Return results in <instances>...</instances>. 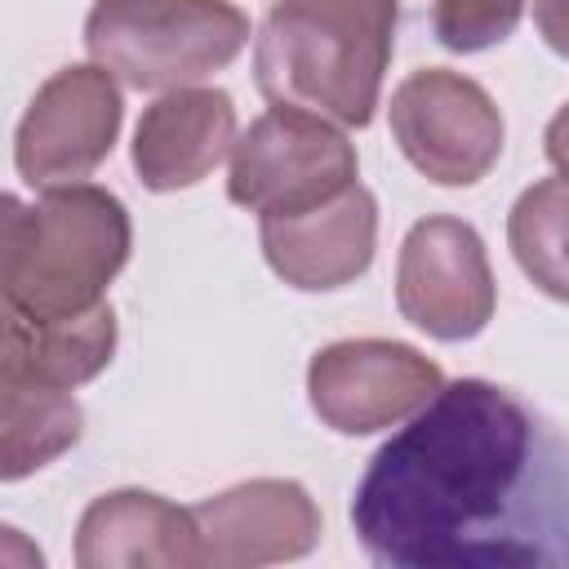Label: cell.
Instances as JSON below:
<instances>
[{"instance_id":"6da1fadb","label":"cell","mask_w":569,"mask_h":569,"mask_svg":"<svg viewBox=\"0 0 569 569\" xmlns=\"http://www.w3.org/2000/svg\"><path fill=\"white\" fill-rule=\"evenodd\" d=\"M351 529L387 569H569V436L489 378L445 382L369 458Z\"/></svg>"},{"instance_id":"7a4b0ae2","label":"cell","mask_w":569,"mask_h":569,"mask_svg":"<svg viewBox=\"0 0 569 569\" xmlns=\"http://www.w3.org/2000/svg\"><path fill=\"white\" fill-rule=\"evenodd\" d=\"M400 0H271L253 40L267 102L365 129L382 98Z\"/></svg>"},{"instance_id":"3957f363","label":"cell","mask_w":569,"mask_h":569,"mask_svg":"<svg viewBox=\"0 0 569 569\" xmlns=\"http://www.w3.org/2000/svg\"><path fill=\"white\" fill-rule=\"evenodd\" d=\"M133 222L120 196L93 182L44 187L31 204L4 196L0 289L4 311L31 320L80 316L107 302V284L124 271Z\"/></svg>"},{"instance_id":"277c9868","label":"cell","mask_w":569,"mask_h":569,"mask_svg":"<svg viewBox=\"0 0 569 569\" xmlns=\"http://www.w3.org/2000/svg\"><path fill=\"white\" fill-rule=\"evenodd\" d=\"M249 44V18L231 0H98L84 49L129 89H187Z\"/></svg>"},{"instance_id":"5b68a950","label":"cell","mask_w":569,"mask_h":569,"mask_svg":"<svg viewBox=\"0 0 569 569\" xmlns=\"http://www.w3.org/2000/svg\"><path fill=\"white\" fill-rule=\"evenodd\" d=\"M356 147L333 129V120L298 107H271L236 138L227 196L258 218L302 213L356 187Z\"/></svg>"},{"instance_id":"8992f818","label":"cell","mask_w":569,"mask_h":569,"mask_svg":"<svg viewBox=\"0 0 569 569\" xmlns=\"http://www.w3.org/2000/svg\"><path fill=\"white\" fill-rule=\"evenodd\" d=\"M391 138L400 156L440 187L480 182L502 156V111L462 71L422 67L391 93Z\"/></svg>"},{"instance_id":"52a82bcc","label":"cell","mask_w":569,"mask_h":569,"mask_svg":"<svg viewBox=\"0 0 569 569\" xmlns=\"http://www.w3.org/2000/svg\"><path fill=\"white\" fill-rule=\"evenodd\" d=\"M440 387V365L396 338H342L307 365V400L338 436L387 431L413 418Z\"/></svg>"},{"instance_id":"ba28073f","label":"cell","mask_w":569,"mask_h":569,"mask_svg":"<svg viewBox=\"0 0 569 569\" xmlns=\"http://www.w3.org/2000/svg\"><path fill=\"white\" fill-rule=\"evenodd\" d=\"M124 98L102 62L53 71L27 102L13 133V164L27 187H62L89 178L116 147Z\"/></svg>"},{"instance_id":"9c48e42d","label":"cell","mask_w":569,"mask_h":569,"mask_svg":"<svg viewBox=\"0 0 569 569\" xmlns=\"http://www.w3.org/2000/svg\"><path fill=\"white\" fill-rule=\"evenodd\" d=\"M396 307L436 342L476 338L498 307L480 231L449 213L413 222L396 258Z\"/></svg>"},{"instance_id":"30bf717a","label":"cell","mask_w":569,"mask_h":569,"mask_svg":"<svg viewBox=\"0 0 569 569\" xmlns=\"http://www.w3.org/2000/svg\"><path fill=\"white\" fill-rule=\"evenodd\" d=\"M200 551L213 569H253L302 560L320 542V507L298 480H244L191 507Z\"/></svg>"},{"instance_id":"8fae6325","label":"cell","mask_w":569,"mask_h":569,"mask_svg":"<svg viewBox=\"0 0 569 569\" xmlns=\"http://www.w3.org/2000/svg\"><path fill=\"white\" fill-rule=\"evenodd\" d=\"M258 240L267 267L307 293L342 289L360 280L378 249V200L369 187H347L342 196L302 209L258 218Z\"/></svg>"},{"instance_id":"7c38bea8","label":"cell","mask_w":569,"mask_h":569,"mask_svg":"<svg viewBox=\"0 0 569 569\" xmlns=\"http://www.w3.org/2000/svg\"><path fill=\"white\" fill-rule=\"evenodd\" d=\"M76 565L80 569L204 565L196 511L147 489H111L93 498L76 525Z\"/></svg>"},{"instance_id":"4fadbf2b","label":"cell","mask_w":569,"mask_h":569,"mask_svg":"<svg viewBox=\"0 0 569 569\" xmlns=\"http://www.w3.org/2000/svg\"><path fill=\"white\" fill-rule=\"evenodd\" d=\"M236 147V102L222 89H169L133 129V173L147 191H182L209 178Z\"/></svg>"},{"instance_id":"5bb4252c","label":"cell","mask_w":569,"mask_h":569,"mask_svg":"<svg viewBox=\"0 0 569 569\" xmlns=\"http://www.w3.org/2000/svg\"><path fill=\"white\" fill-rule=\"evenodd\" d=\"M111 356H116L111 302H98L93 311L58 316V320H31L18 311H4L0 378L71 391V387L98 378L111 365Z\"/></svg>"},{"instance_id":"9a60e30c","label":"cell","mask_w":569,"mask_h":569,"mask_svg":"<svg viewBox=\"0 0 569 569\" xmlns=\"http://www.w3.org/2000/svg\"><path fill=\"white\" fill-rule=\"evenodd\" d=\"M80 431L84 409L71 391L0 378V476L9 485L67 453Z\"/></svg>"},{"instance_id":"2e32d148","label":"cell","mask_w":569,"mask_h":569,"mask_svg":"<svg viewBox=\"0 0 569 569\" xmlns=\"http://www.w3.org/2000/svg\"><path fill=\"white\" fill-rule=\"evenodd\" d=\"M507 244L520 271L556 302H569V173L525 187L507 213Z\"/></svg>"},{"instance_id":"e0dca14e","label":"cell","mask_w":569,"mask_h":569,"mask_svg":"<svg viewBox=\"0 0 569 569\" xmlns=\"http://www.w3.org/2000/svg\"><path fill=\"white\" fill-rule=\"evenodd\" d=\"M525 0H436L431 31L449 53H480L520 27Z\"/></svg>"},{"instance_id":"ac0fdd59","label":"cell","mask_w":569,"mask_h":569,"mask_svg":"<svg viewBox=\"0 0 569 569\" xmlns=\"http://www.w3.org/2000/svg\"><path fill=\"white\" fill-rule=\"evenodd\" d=\"M533 22L547 49L569 58V0H533Z\"/></svg>"},{"instance_id":"d6986e66","label":"cell","mask_w":569,"mask_h":569,"mask_svg":"<svg viewBox=\"0 0 569 569\" xmlns=\"http://www.w3.org/2000/svg\"><path fill=\"white\" fill-rule=\"evenodd\" d=\"M547 160L560 169V173H569V102L551 116V124H547Z\"/></svg>"}]
</instances>
